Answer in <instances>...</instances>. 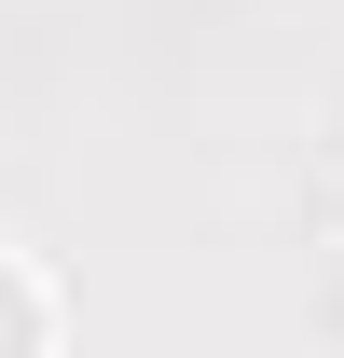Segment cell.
<instances>
[{
	"instance_id": "6da1fadb",
	"label": "cell",
	"mask_w": 344,
	"mask_h": 358,
	"mask_svg": "<svg viewBox=\"0 0 344 358\" xmlns=\"http://www.w3.org/2000/svg\"><path fill=\"white\" fill-rule=\"evenodd\" d=\"M0 358H55V289L0 248Z\"/></svg>"
}]
</instances>
